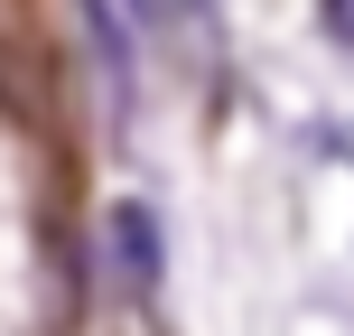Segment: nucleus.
Instances as JSON below:
<instances>
[{
    "mask_svg": "<svg viewBox=\"0 0 354 336\" xmlns=\"http://www.w3.org/2000/svg\"><path fill=\"white\" fill-rule=\"evenodd\" d=\"M317 28L336 37V47H354V0H317Z\"/></svg>",
    "mask_w": 354,
    "mask_h": 336,
    "instance_id": "f03ea898",
    "label": "nucleus"
},
{
    "mask_svg": "<svg viewBox=\"0 0 354 336\" xmlns=\"http://www.w3.org/2000/svg\"><path fill=\"white\" fill-rule=\"evenodd\" d=\"M112 271H122L131 299H149V281H159V224H149V206H112Z\"/></svg>",
    "mask_w": 354,
    "mask_h": 336,
    "instance_id": "f257e3e1",
    "label": "nucleus"
}]
</instances>
